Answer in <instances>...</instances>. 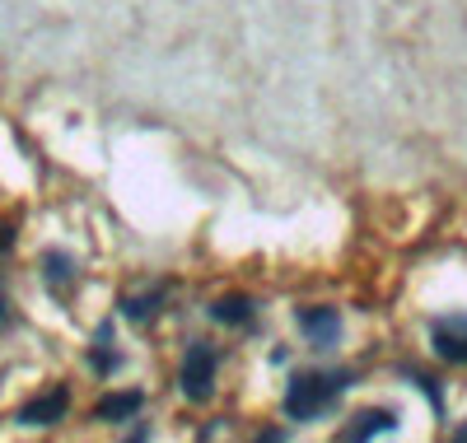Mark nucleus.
Instances as JSON below:
<instances>
[{"instance_id": "7ed1b4c3", "label": "nucleus", "mask_w": 467, "mask_h": 443, "mask_svg": "<svg viewBox=\"0 0 467 443\" xmlns=\"http://www.w3.org/2000/svg\"><path fill=\"white\" fill-rule=\"evenodd\" d=\"M299 332L308 336V345H318V350H332L337 336H341V313L337 308H299Z\"/></svg>"}, {"instance_id": "1a4fd4ad", "label": "nucleus", "mask_w": 467, "mask_h": 443, "mask_svg": "<svg viewBox=\"0 0 467 443\" xmlns=\"http://www.w3.org/2000/svg\"><path fill=\"white\" fill-rule=\"evenodd\" d=\"M160 304H164V290H154V294H140V299H122V313L136 317V322H145V317L160 313Z\"/></svg>"}, {"instance_id": "423d86ee", "label": "nucleus", "mask_w": 467, "mask_h": 443, "mask_svg": "<svg viewBox=\"0 0 467 443\" xmlns=\"http://www.w3.org/2000/svg\"><path fill=\"white\" fill-rule=\"evenodd\" d=\"M140 401H145L140 392H112V397H103L99 407H94V416L108 420V425H112V420H131V416L140 411Z\"/></svg>"}, {"instance_id": "9b49d317", "label": "nucleus", "mask_w": 467, "mask_h": 443, "mask_svg": "<svg viewBox=\"0 0 467 443\" xmlns=\"http://www.w3.org/2000/svg\"><path fill=\"white\" fill-rule=\"evenodd\" d=\"M94 369H99V374H112V369H117V355L108 350V327L99 332V350H94Z\"/></svg>"}, {"instance_id": "ddd939ff", "label": "nucleus", "mask_w": 467, "mask_h": 443, "mask_svg": "<svg viewBox=\"0 0 467 443\" xmlns=\"http://www.w3.org/2000/svg\"><path fill=\"white\" fill-rule=\"evenodd\" d=\"M0 322H5V294H0Z\"/></svg>"}, {"instance_id": "f03ea898", "label": "nucleus", "mask_w": 467, "mask_h": 443, "mask_svg": "<svg viewBox=\"0 0 467 443\" xmlns=\"http://www.w3.org/2000/svg\"><path fill=\"white\" fill-rule=\"evenodd\" d=\"M215 369H220V355L211 341H192L187 355H182V369H178V383H182V397L187 401H206L215 392Z\"/></svg>"}, {"instance_id": "9d476101", "label": "nucleus", "mask_w": 467, "mask_h": 443, "mask_svg": "<svg viewBox=\"0 0 467 443\" xmlns=\"http://www.w3.org/2000/svg\"><path fill=\"white\" fill-rule=\"evenodd\" d=\"M43 271H47L52 285H66V280H75V262H70L66 252H47V257H43Z\"/></svg>"}, {"instance_id": "0eeeda50", "label": "nucleus", "mask_w": 467, "mask_h": 443, "mask_svg": "<svg viewBox=\"0 0 467 443\" xmlns=\"http://www.w3.org/2000/svg\"><path fill=\"white\" fill-rule=\"evenodd\" d=\"M388 429H398L393 411H365V416H356V425H346V438H374V434H388Z\"/></svg>"}, {"instance_id": "f257e3e1", "label": "nucleus", "mask_w": 467, "mask_h": 443, "mask_svg": "<svg viewBox=\"0 0 467 443\" xmlns=\"http://www.w3.org/2000/svg\"><path fill=\"white\" fill-rule=\"evenodd\" d=\"M350 387V374H299L285 387V416L290 420H314L332 411V401Z\"/></svg>"}, {"instance_id": "20e7f679", "label": "nucleus", "mask_w": 467, "mask_h": 443, "mask_svg": "<svg viewBox=\"0 0 467 443\" xmlns=\"http://www.w3.org/2000/svg\"><path fill=\"white\" fill-rule=\"evenodd\" d=\"M431 345L449 365H467V317H440L431 327Z\"/></svg>"}, {"instance_id": "6e6552de", "label": "nucleus", "mask_w": 467, "mask_h": 443, "mask_svg": "<svg viewBox=\"0 0 467 443\" xmlns=\"http://www.w3.org/2000/svg\"><path fill=\"white\" fill-rule=\"evenodd\" d=\"M211 317H215V322H248V317H253V299H244V294H224V299L211 308Z\"/></svg>"}, {"instance_id": "39448f33", "label": "nucleus", "mask_w": 467, "mask_h": 443, "mask_svg": "<svg viewBox=\"0 0 467 443\" xmlns=\"http://www.w3.org/2000/svg\"><path fill=\"white\" fill-rule=\"evenodd\" d=\"M66 411H70V392L52 387L43 397H33L28 407L19 411V425H57V420H66Z\"/></svg>"}, {"instance_id": "f8f14e48", "label": "nucleus", "mask_w": 467, "mask_h": 443, "mask_svg": "<svg viewBox=\"0 0 467 443\" xmlns=\"http://www.w3.org/2000/svg\"><path fill=\"white\" fill-rule=\"evenodd\" d=\"M10 243H15V233H10V229H0V252H5Z\"/></svg>"}]
</instances>
